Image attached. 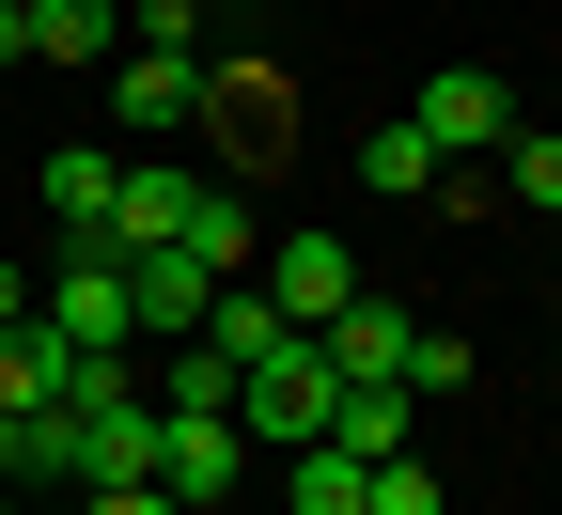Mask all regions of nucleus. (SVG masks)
Here are the masks:
<instances>
[{"mask_svg": "<svg viewBox=\"0 0 562 515\" xmlns=\"http://www.w3.org/2000/svg\"><path fill=\"white\" fill-rule=\"evenodd\" d=\"M328 406H344L328 344H281L266 376H235V437H250V454H313V437H328Z\"/></svg>", "mask_w": 562, "mask_h": 515, "instance_id": "f257e3e1", "label": "nucleus"}, {"mask_svg": "<svg viewBox=\"0 0 562 515\" xmlns=\"http://www.w3.org/2000/svg\"><path fill=\"white\" fill-rule=\"evenodd\" d=\"M63 344H79V359H125L140 344V298H125V266L94 250V235H63V266H47V298H32Z\"/></svg>", "mask_w": 562, "mask_h": 515, "instance_id": "f03ea898", "label": "nucleus"}, {"mask_svg": "<svg viewBox=\"0 0 562 515\" xmlns=\"http://www.w3.org/2000/svg\"><path fill=\"white\" fill-rule=\"evenodd\" d=\"M313 344H328V376H344V391H406V359H422V313L360 281V298H344V313H328Z\"/></svg>", "mask_w": 562, "mask_h": 515, "instance_id": "7ed1b4c3", "label": "nucleus"}, {"mask_svg": "<svg viewBox=\"0 0 562 515\" xmlns=\"http://www.w3.org/2000/svg\"><path fill=\"white\" fill-rule=\"evenodd\" d=\"M79 391H94V359L63 344L47 313H32V328H0V422H47V406H79Z\"/></svg>", "mask_w": 562, "mask_h": 515, "instance_id": "20e7f679", "label": "nucleus"}, {"mask_svg": "<svg viewBox=\"0 0 562 515\" xmlns=\"http://www.w3.org/2000/svg\"><path fill=\"white\" fill-rule=\"evenodd\" d=\"M250 281L281 298V328H328L344 298H360V250H344V235H281V250H266Z\"/></svg>", "mask_w": 562, "mask_h": 515, "instance_id": "39448f33", "label": "nucleus"}, {"mask_svg": "<svg viewBox=\"0 0 562 515\" xmlns=\"http://www.w3.org/2000/svg\"><path fill=\"white\" fill-rule=\"evenodd\" d=\"M235 469H250V437H235V422H157V500H172V515H220Z\"/></svg>", "mask_w": 562, "mask_h": 515, "instance_id": "423d86ee", "label": "nucleus"}, {"mask_svg": "<svg viewBox=\"0 0 562 515\" xmlns=\"http://www.w3.org/2000/svg\"><path fill=\"white\" fill-rule=\"evenodd\" d=\"M188 203H203V172H188V157H125L110 235H94V250H172V235H188Z\"/></svg>", "mask_w": 562, "mask_h": 515, "instance_id": "0eeeda50", "label": "nucleus"}, {"mask_svg": "<svg viewBox=\"0 0 562 515\" xmlns=\"http://www.w3.org/2000/svg\"><path fill=\"white\" fill-rule=\"evenodd\" d=\"M203 359H220V376H266V359L281 344H313V328H281V298H266V281H220V298H203V328H188Z\"/></svg>", "mask_w": 562, "mask_h": 515, "instance_id": "6e6552de", "label": "nucleus"}, {"mask_svg": "<svg viewBox=\"0 0 562 515\" xmlns=\"http://www.w3.org/2000/svg\"><path fill=\"white\" fill-rule=\"evenodd\" d=\"M110 110H125L140 141H157V125H203V63H188V47H125V63H110Z\"/></svg>", "mask_w": 562, "mask_h": 515, "instance_id": "1a4fd4ad", "label": "nucleus"}, {"mask_svg": "<svg viewBox=\"0 0 562 515\" xmlns=\"http://www.w3.org/2000/svg\"><path fill=\"white\" fill-rule=\"evenodd\" d=\"M422 141H438V172H453V141H516V110H501V79H484V63H438V79H422V110H406Z\"/></svg>", "mask_w": 562, "mask_h": 515, "instance_id": "9d476101", "label": "nucleus"}, {"mask_svg": "<svg viewBox=\"0 0 562 515\" xmlns=\"http://www.w3.org/2000/svg\"><path fill=\"white\" fill-rule=\"evenodd\" d=\"M110 266H125V298H140V344H188V328H203V298H220L188 250H110Z\"/></svg>", "mask_w": 562, "mask_h": 515, "instance_id": "9b49d317", "label": "nucleus"}, {"mask_svg": "<svg viewBox=\"0 0 562 515\" xmlns=\"http://www.w3.org/2000/svg\"><path fill=\"white\" fill-rule=\"evenodd\" d=\"M203 281H250L266 266V235H250V203H235V172H203V203H188V235H172Z\"/></svg>", "mask_w": 562, "mask_h": 515, "instance_id": "f8f14e48", "label": "nucleus"}, {"mask_svg": "<svg viewBox=\"0 0 562 515\" xmlns=\"http://www.w3.org/2000/svg\"><path fill=\"white\" fill-rule=\"evenodd\" d=\"M110 188H125L110 141H47V219H63V235H110Z\"/></svg>", "mask_w": 562, "mask_h": 515, "instance_id": "ddd939ff", "label": "nucleus"}, {"mask_svg": "<svg viewBox=\"0 0 562 515\" xmlns=\"http://www.w3.org/2000/svg\"><path fill=\"white\" fill-rule=\"evenodd\" d=\"M32 16V63H110L125 47V0H16Z\"/></svg>", "mask_w": 562, "mask_h": 515, "instance_id": "4468645a", "label": "nucleus"}, {"mask_svg": "<svg viewBox=\"0 0 562 515\" xmlns=\"http://www.w3.org/2000/svg\"><path fill=\"white\" fill-rule=\"evenodd\" d=\"M328 454L391 469V454H406V391H344V406H328Z\"/></svg>", "mask_w": 562, "mask_h": 515, "instance_id": "2eb2a0df", "label": "nucleus"}, {"mask_svg": "<svg viewBox=\"0 0 562 515\" xmlns=\"http://www.w3.org/2000/svg\"><path fill=\"white\" fill-rule=\"evenodd\" d=\"M360 188L375 203H422V188H438V141H422V125H375L360 141Z\"/></svg>", "mask_w": 562, "mask_h": 515, "instance_id": "dca6fc26", "label": "nucleus"}, {"mask_svg": "<svg viewBox=\"0 0 562 515\" xmlns=\"http://www.w3.org/2000/svg\"><path fill=\"white\" fill-rule=\"evenodd\" d=\"M360 454H328V437H313V454H281V500H297V515H360Z\"/></svg>", "mask_w": 562, "mask_h": 515, "instance_id": "f3484780", "label": "nucleus"}, {"mask_svg": "<svg viewBox=\"0 0 562 515\" xmlns=\"http://www.w3.org/2000/svg\"><path fill=\"white\" fill-rule=\"evenodd\" d=\"M203 32H220L203 0H140V16H125V47H188V63H203Z\"/></svg>", "mask_w": 562, "mask_h": 515, "instance_id": "a211bd4d", "label": "nucleus"}, {"mask_svg": "<svg viewBox=\"0 0 562 515\" xmlns=\"http://www.w3.org/2000/svg\"><path fill=\"white\" fill-rule=\"evenodd\" d=\"M360 515H453V500H438V469H406V454H391V469L360 484Z\"/></svg>", "mask_w": 562, "mask_h": 515, "instance_id": "6ab92c4d", "label": "nucleus"}, {"mask_svg": "<svg viewBox=\"0 0 562 515\" xmlns=\"http://www.w3.org/2000/svg\"><path fill=\"white\" fill-rule=\"evenodd\" d=\"M516 203H547V219H562V141H516Z\"/></svg>", "mask_w": 562, "mask_h": 515, "instance_id": "aec40b11", "label": "nucleus"}, {"mask_svg": "<svg viewBox=\"0 0 562 515\" xmlns=\"http://www.w3.org/2000/svg\"><path fill=\"white\" fill-rule=\"evenodd\" d=\"M79 515H172V500H157V484H110V500H79Z\"/></svg>", "mask_w": 562, "mask_h": 515, "instance_id": "412c9836", "label": "nucleus"}, {"mask_svg": "<svg viewBox=\"0 0 562 515\" xmlns=\"http://www.w3.org/2000/svg\"><path fill=\"white\" fill-rule=\"evenodd\" d=\"M0 328H32V281H16V266H0Z\"/></svg>", "mask_w": 562, "mask_h": 515, "instance_id": "4be33fe9", "label": "nucleus"}, {"mask_svg": "<svg viewBox=\"0 0 562 515\" xmlns=\"http://www.w3.org/2000/svg\"><path fill=\"white\" fill-rule=\"evenodd\" d=\"M0 63H32V16H16V0H0Z\"/></svg>", "mask_w": 562, "mask_h": 515, "instance_id": "5701e85b", "label": "nucleus"}, {"mask_svg": "<svg viewBox=\"0 0 562 515\" xmlns=\"http://www.w3.org/2000/svg\"><path fill=\"white\" fill-rule=\"evenodd\" d=\"M0 484H16V422H0Z\"/></svg>", "mask_w": 562, "mask_h": 515, "instance_id": "b1692460", "label": "nucleus"}, {"mask_svg": "<svg viewBox=\"0 0 562 515\" xmlns=\"http://www.w3.org/2000/svg\"><path fill=\"white\" fill-rule=\"evenodd\" d=\"M203 16H250V0H203Z\"/></svg>", "mask_w": 562, "mask_h": 515, "instance_id": "393cba45", "label": "nucleus"}, {"mask_svg": "<svg viewBox=\"0 0 562 515\" xmlns=\"http://www.w3.org/2000/svg\"><path fill=\"white\" fill-rule=\"evenodd\" d=\"M125 16H140V0H125Z\"/></svg>", "mask_w": 562, "mask_h": 515, "instance_id": "a878e982", "label": "nucleus"}]
</instances>
